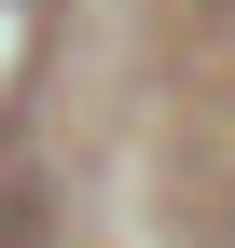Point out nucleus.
<instances>
[{
  "label": "nucleus",
  "instance_id": "obj_1",
  "mask_svg": "<svg viewBox=\"0 0 235 248\" xmlns=\"http://www.w3.org/2000/svg\"><path fill=\"white\" fill-rule=\"evenodd\" d=\"M221 248H235V234H221Z\"/></svg>",
  "mask_w": 235,
  "mask_h": 248
}]
</instances>
